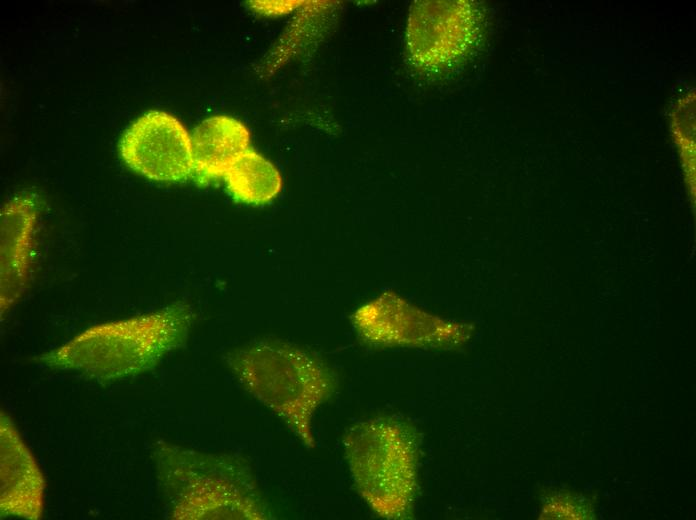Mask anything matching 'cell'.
<instances>
[{
    "mask_svg": "<svg viewBox=\"0 0 696 520\" xmlns=\"http://www.w3.org/2000/svg\"><path fill=\"white\" fill-rule=\"evenodd\" d=\"M359 334L374 344H427L456 340L458 326L420 314L398 299L383 295L360 307L353 315Z\"/></svg>",
    "mask_w": 696,
    "mask_h": 520,
    "instance_id": "obj_7",
    "label": "cell"
},
{
    "mask_svg": "<svg viewBox=\"0 0 696 520\" xmlns=\"http://www.w3.org/2000/svg\"><path fill=\"white\" fill-rule=\"evenodd\" d=\"M194 174L202 181L223 178L250 149V133L237 119L216 115L203 120L191 136Z\"/></svg>",
    "mask_w": 696,
    "mask_h": 520,
    "instance_id": "obj_9",
    "label": "cell"
},
{
    "mask_svg": "<svg viewBox=\"0 0 696 520\" xmlns=\"http://www.w3.org/2000/svg\"><path fill=\"white\" fill-rule=\"evenodd\" d=\"M227 363L246 392L277 415L308 448L312 419L337 381L317 357L296 346L259 342L231 353Z\"/></svg>",
    "mask_w": 696,
    "mask_h": 520,
    "instance_id": "obj_3",
    "label": "cell"
},
{
    "mask_svg": "<svg viewBox=\"0 0 696 520\" xmlns=\"http://www.w3.org/2000/svg\"><path fill=\"white\" fill-rule=\"evenodd\" d=\"M223 178L233 197L247 204L267 203L282 188V177L278 169L252 149L241 155Z\"/></svg>",
    "mask_w": 696,
    "mask_h": 520,
    "instance_id": "obj_10",
    "label": "cell"
},
{
    "mask_svg": "<svg viewBox=\"0 0 696 520\" xmlns=\"http://www.w3.org/2000/svg\"><path fill=\"white\" fill-rule=\"evenodd\" d=\"M593 508L580 495L556 491L543 500L541 518L545 519H590Z\"/></svg>",
    "mask_w": 696,
    "mask_h": 520,
    "instance_id": "obj_12",
    "label": "cell"
},
{
    "mask_svg": "<svg viewBox=\"0 0 696 520\" xmlns=\"http://www.w3.org/2000/svg\"><path fill=\"white\" fill-rule=\"evenodd\" d=\"M343 446L354 485L371 509L386 519L407 518L418 478L413 428L391 417L368 419L348 429Z\"/></svg>",
    "mask_w": 696,
    "mask_h": 520,
    "instance_id": "obj_4",
    "label": "cell"
},
{
    "mask_svg": "<svg viewBox=\"0 0 696 520\" xmlns=\"http://www.w3.org/2000/svg\"><path fill=\"white\" fill-rule=\"evenodd\" d=\"M38 195L24 193L9 200L1 211V315L24 293L32 270Z\"/></svg>",
    "mask_w": 696,
    "mask_h": 520,
    "instance_id": "obj_6",
    "label": "cell"
},
{
    "mask_svg": "<svg viewBox=\"0 0 696 520\" xmlns=\"http://www.w3.org/2000/svg\"><path fill=\"white\" fill-rule=\"evenodd\" d=\"M153 459L173 519L274 518L251 467L237 456L163 442L155 446Z\"/></svg>",
    "mask_w": 696,
    "mask_h": 520,
    "instance_id": "obj_2",
    "label": "cell"
},
{
    "mask_svg": "<svg viewBox=\"0 0 696 520\" xmlns=\"http://www.w3.org/2000/svg\"><path fill=\"white\" fill-rule=\"evenodd\" d=\"M1 514L38 519L43 511V475L14 424L1 414Z\"/></svg>",
    "mask_w": 696,
    "mask_h": 520,
    "instance_id": "obj_8",
    "label": "cell"
},
{
    "mask_svg": "<svg viewBox=\"0 0 696 520\" xmlns=\"http://www.w3.org/2000/svg\"><path fill=\"white\" fill-rule=\"evenodd\" d=\"M673 140L677 146L684 181L691 202L695 203V93L680 98L670 114Z\"/></svg>",
    "mask_w": 696,
    "mask_h": 520,
    "instance_id": "obj_11",
    "label": "cell"
},
{
    "mask_svg": "<svg viewBox=\"0 0 696 520\" xmlns=\"http://www.w3.org/2000/svg\"><path fill=\"white\" fill-rule=\"evenodd\" d=\"M119 152L128 167L151 180L178 182L194 174L191 136L164 111H148L132 122Z\"/></svg>",
    "mask_w": 696,
    "mask_h": 520,
    "instance_id": "obj_5",
    "label": "cell"
},
{
    "mask_svg": "<svg viewBox=\"0 0 696 520\" xmlns=\"http://www.w3.org/2000/svg\"><path fill=\"white\" fill-rule=\"evenodd\" d=\"M192 317L190 306L176 302L152 313L95 325L40 355L38 361L104 385L153 369L185 342Z\"/></svg>",
    "mask_w": 696,
    "mask_h": 520,
    "instance_id": "obj_1",
    "label": "cell"
},
{
    "mask_svg": "<svg viewBox=\"0 0 696 520\" xmlns=\"http://www.w3.org/2000/svg\"><path fill=\"white\" fill-rule=\"evenodd\" d=\"M253 8L261 13H288L299 5L301 1H254L251 2Z\"/></svg>",
    "mask_w": 696,
    "mask_h": 520,
    "instance_id": "obj_13",
    "label": "cell"
}]
</instances>
